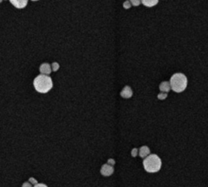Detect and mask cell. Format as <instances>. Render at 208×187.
Wrapping results in <instances>:
<instances>
[{"label":"cell","mask_w":208,"mask_h":187,"mask_svg":"<svg viewBox=\"0 0 208 187\" xmlns=\"http://www.w3.org/2000/svg\"><path fill=\"white\" fill-rule=\"evenodd\" d=\"M34 85L35 89L41 94H46L49 92L53 87V82L51 77L47 75H38L34 81Z\"/></svg>","instance_id":"cell-1"},{"label":"cell","mask_w":208,"mask_h":187,"mask_svg":"<svg viewBox=\"0 0 208 187\" xmlns=\"http://www.w3.org/2000/svg\"><path fill=\"white\" fill-rule=\"evenodd\" d=\"M137 154H138V150L137 148H133L132 150L131 151V155L132 157H136L137 155Z\"/></svg>","instance_id":"cell-14"},{"label":"cell","mask_w":208,"mask_h":187,"mask_svg":"<svg viewBox=\"0 0 208 187\" xmlns=\"http://www.w3.org/2000/svg\"><path fill=\"white\" fill-rule=\"evenodd\" d=\"M29 182H30L32 185H34V186H36L37 184H38V181H37L35 178H34V177H30V178L29 179Z\"/></svg>","instance_id":"cell-15"},{"label":"cell","mask_w":208,"mask_h":187,"mask_svg":"<svg viewBox=\"0 0 208 187\" xmlns=\"http://www.w3.org/2000/svg\"><path fill=\"white\" fill-rule=\"evenodd\" d=\"M59 68H60V64H58L57 62H54L52 64V70L54 72H56L57 70H59Z\"/></svg>","instance_id":"cell-12"},{"label":"cell","mask_w":208,"mask_h":187,"mask_svg":"<svg viewBox=\"0 0 208 187\" xmlns=\"http://www.w3.org/2000/svg\"><path fill=\"white\" fill-rule=\"evenodd\" d=\"M11 2V3L14 6V7H16V8H24L25 7H26V5L28 3V1L27 0H11L10 1Z\"/></svg>","instance_id":"cell-7"},{"label":"cell","mask_w":208,"mask_h":187,"mask_svg":"<svg viewBox=\"0 0 208 187\" xmlns=\"http://www.w3.org/2000/svg\"><path fill=\"white\" fill-rule=\"evenodd\" d=\"M131 4H132V3H131V2H130V1H125V2L124 3V4H123L124 8H125V9L130 8V7L132 6Z\"/></svg>","instance_id":"cell-13"},{"label":"cell","mask_w":208,"mask_h":187,"mask_svg":"<svg viewBox=\"0 0 208 187\" xmlns=\"http://www.w3.org/2000/svg\"><path fill=\"white\" fill-rule=\"evenodd\" d=\"M120 95L121 97H123L124 98H131L132 96V90L131 87L126 85L124 87V89H122V91L120 92Z\"/></svg>","instance_id":"cell-5"},{"label":"cell","mask_w":208,"mask_h":187,"mask_svg":"<svg viewBox=\"0 0 208 187\" xmlns=\"http://www.w3.org/2000/svg\"><path fill=\"white\" fill-rule=\"evenodd\" d=\"M39 70H40L41 73L43 74V75H49L51 72V65L49 64H47V63L42 64L40 65V67H39Z\"/></svg>","instance_id":"cell-6"},{"label":"cell","mask_w":208,"mask_h":187,"mask_svg":"<svg viewBox=\"0 0 208 187\" xmlns=\"http://www.w3.org/2000/svg\"><path fill=\"white\" fill-rule=\"evenodd\" d=\"M100 173L102 176L104 177H109L111 175L113 174L114 173V168L113 166L110 165L108 164H105L102 166L101 168V170H100Z\"/></svg>","instance_id":"cell-4"},{"label":"cell","mask_w":208,"mask_h":187,"mask_svg":"<svg viewBox=\"0 0 208 187\" xmlns=\"http://www.w3.org/2000/svg\"><path fill=\"white\" fill-rule=\"evenodd\" d=\"M141 3H142L146 7L151 8V7H154V5L157 4L158 3H159V1H157V0H154V1H152V0H150V1H149V0H142Z\"/></svg>","instance_id":"cell-10"},{"label":"cell","mask_w":208,"mask_h":187,"mask_svg":"<svg viewBox=\"0 0 208 187\" xmlns=\"http://www.w3.org/2000/svg\"><path fill=\"white\" fill-rule=\"evenodd\" d=\"M22 187H33V186L30 182H25L22 185Z\"/></svg>","instance_id":"cell-18"},{"label":"cell","mask_w":208,"mask_h":187,"mask_svg":"<svg viewBox=\"0 0 208 187\" xmlns=\"http://www.w3.org/2000/svg\"><path fill=\"white\" fill-rule=\"evenodd\" d=\"M150 151L147 146H143L139 149V155L141 158H146L148 155H150Z\"/></svg>","instance_id":"cell-8"},{"label":"cell","mask_w":208,"mask_h":187,"mask_svg":"<svg viewBox=\"0 0 208 187\" xmlns=\"http://www.w3.org/2000/svg\"><path fill=\"white\" fill-rule=\"evenodd\" d=\"M143 166L145 170L147 173H157L160 170L162 166L161 159L157 155H150L143 160Z\"/></svg>","instance_id":"cell-3"},{"label":"cell","mask_w":208,"mask_h":187,"mask_svg":"<svg viewBox=\"0 0 208 187\" xmlns=\"http://www.w3.org/2000/svg\"><path fill=\"white\" fill-rule=\"evenodd\" d=\"M171 89H172L171 88V84L168 81H163V82H161V84L159 85V89L163 93L169 92V90Z\"/></svg>","instance_id":"cell-9"},{"label":"cell","mask_w":208,"mask_h":187,"mask_svg":"<svg viewBox=\"0 0 208 187\" xmlns=\"http://www.w3.org/2000/svg\"><path fill=\"white\" fill-rule=\"evenodd\" d=\"M130 2H131L132 5H133V6H139V4L141 3V1L139 0H131Z\"/></svg>","instance_id":"cell-16"},{"label":"cell","mask_w":208,"mask_h":187,"mask_svg":"<svg viewBox=\"0 0 208 187\" xmlns=\"http://www.w3.org/2000/svg\"><path fill=\"white\" fill-rule=\"evenodd\" d=\"M167 97V93H163V92H162V93L159 94H158V98H159V100H163V99H165Z\"/></svg>","instance_id":"cell-11"},{"label":"cell","mask_w":208,"mask_h":187,"mask_svg":"<svg viewBox=\"0 0 208 187\" xmlns=\"http://www.w3.org/2000/svg\"><path fill=\"white\" fill-rule=\"evenodd\" d=\"M187 77L185 74L178 72L175 73L172 75V77L170 79V84H171V88L172 89L176 92V93H181L183 92L187 87Z\"/></svg>","instance_id":"cell-2"},{"label":"cell","mask_w":208,"mask_h":187,"mask_svg":"<svg viewBox=\"0 0 208 187\" xmlns=\"http://www.w3.org/2000/svg\"><path fill=\"white\" fill-rule=\"evenodd\" d=\"M34 187H47V186L45 184H43V183H38L36 186H34Z\"/></svg>","instance_id":"cell-19"},{"label":"cell","mask_w":208,"mask_h":187,"mask_svg":"<svg viewBox=\"0 0 208 187\" xmlns=\"http://www.w3.org/2000/svg\"><path fill=\"white\" fill-rule=\"evenodd\" d=\"M107 164H110V165L113 166L115 164V161L113 160V159H109V160H107Z\"/></svg>","instance_id":"cell-17"}]
</instances>
